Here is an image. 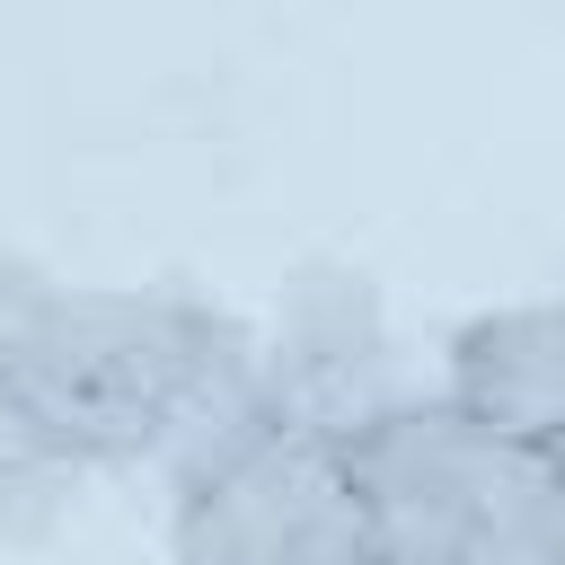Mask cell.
Returning <instances> with one entry per match:
<instances>
[{"label":"cell","instance_id":"cell-1","mask_svg":"<svg viewBox=\"0 0 565 565\" xmlns=\"http://www.w3.org/2000/svg\"><path fill=\"white\" fill-rule=\"evenodd\" d=\"M256 388V327L177 282L0 265V415L62 477L177 459Z\"/></svg>","mask_w":565,"mask_h":565},{"label":"cell","instance_id":"cell-2","mask_svg":"<svg viewBox=\"0 0 565 565\" xmlns=\"http://www.w3.org/2000/svg\"><path fill=\"white\" fill-rule=\"evenodd\" d=\"M168 565H380L344 441L256 388L168 459Z\"/></svg>","mask_w":565,"mask_h":565},{"label":"cell","instance_id":"cell-3","mask_svg":"<svg viewBox=\"0 0 565 565\" xmlns=\"http://www.w3.org/2000/svg\"><path fill=\"white\" fill-rule=\"evenodd\" d=\"M362 521H371V556L380 565H468L512 503L530 494V477L547 459L486 441L450 397L406 388L397 406H380L353 441H344Z\"/></svg>","mask_w":565,"mask_h":565},{"label":"cell","instance_id":"cell-4","mask_svg":"<svg viewBox=\"0 0 565 565\" xmlns=\"http://www.w3.org/2000/svg\"><path fill=\"white\" fill-rule=\"evenodd\" d=\"M406 388L415 380L397 362V327L362 274H300L282 291V309L256 327V397L282 424L353 441Z\"/></svg>","mask_w":565,"mask_h":565},{"label":"cell","instance_id":"cell-5","mask_svg":"<svg viewBox=\"0 0 565 565\" xmlns=\"http://www.w3.org/2000/svg\"><path fill=\"white\" fill-rule=\"evenodd\" d=\"M433 397H450L503 450L565 459V282L556 291H530V300L468 309L441 335Z\"/></svg>","mask_w":565,"mask_h":565},{"label":"cell","instance_id":"cell-6","mask_svg":"<svg viewBox=\"0 0 565 565\" xmlns=\"http://www.w3.org/2000/svg\"><path fill=\"white\" fill-rule=\"evenodd\" d=\"M62 494H71V477L44 468V459L18 441V424L0 415V539H35V530L62 512Z\"/></svg>","mask_w":565,"mask_h":565}]
</instances>
